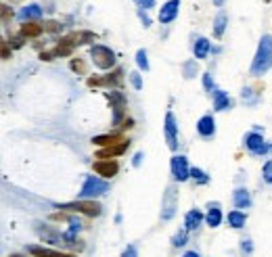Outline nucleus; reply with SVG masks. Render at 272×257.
I'll list each match as a JSON object with an SVG mask.
<instances>
[{
    "label": "nucleus",
    "mask_w": 272,
    "mask_h": 257,
    "mask_svg": "<svg viewBox=\"0 0 272 257\" xmlns=\"http://www.w3.org/2000/svg\"><path fill=\"white\" fill-rule=\"evenodd\" d=\"M272 67V36H264L258 44V52L251 63V73L262 75Z\"/></svg>",
    "instance_id": "f257e3e1"
},
{
    "label": "nucleus",
    "mask_w": 272,
    "mask_h": 257,
    "mask_svg": "<svg viewBox=\"0 0 272 257\" xmlns=\"http://www.w3.org/2000/svg\"><path fill=\"white\" fill-rule=\"evenodd\" d=\"M59 209H63V211H77V213H84L88 217H97V215H100V211H103V207H100L97 201H90V199L74 201V203H63V205H59Z\"/></svg>",
    "instance_id": "f03ea898"
},
{
    "label": "nucleus",
    "mask_w": 272,
    "mask_h": 257,
    "mask_svg": "<svg viewBox=\"0 0 272 257\" xmlns=\"http://www.w3.org/2000/svg\"><path fill=\"white\" fill-rule=\"evenodd\" d=\"M90 57L92 63H95L99 69H111L115 65V54L111 48H107L103 44H95L90 48Z\"/></svg>",
    "instance_id": "7ed1b4c3"
},
{
    "label": "nucleus",
    "mask_w": 272,
    "mask_h": 257,
    "mask_svg": "<svg viewBox=\"0 0 272 257\" xmlns=\"http://www.w3.org/2000/svg\"><path fill=\"white\" fill-rule=\"evenodd\" d=\"M107 190H109V184L105 180H100V178H97V176H90V178H86V182H84V186H82L80 197L95 201V197H100V194H105Z\"/></svg>",
    "instance_id": "20e7f679"
},
{
    "label": "nucleus",
    "mask_w": 272,
    "mask_h": 257,
    "mask_svg": "<svg viewBox=\"0 0 272 257\" xmlns=\"http://www.w3.org/2000/svg\"><path fill=\"white\" fill-rule=\"evenodd\" d=\"M172 174H174V180H178V182L189 180L191 169H189V163H186V157H182V155L172 157Z\"/></svg>",
    "instance_id": "39448f33"
},
{
    "label": "nucleus",
    "mask_w": 272,
    "mask_h": 257,
    "mask_svg": "<svg viewBox=\"0 0 272 257\" xmlns=\"http://www.w3.org/2000/svg\"><path fill=\"white\" fill-rule=\"evenodd\" d=\"M107 98L111 100V107H113V111H115L113 121L120 123L122 117H124V107H126V98H124V94H122V92H118V90H111V92L107 94Z\"/></svg>",
    "instance_id": "423d86ee"
},
{
    "label": "nucleus",
    "mask_w": 272,
    "mask_h": 257,
    "mask_svg": "<svg viewBox=\"0 0 272 257\" xmlns=\"http://www.w3.org/2000/svg\"><path fill=\"white\" fill-rule=\"evenodd\" d=\"M166 140H168L170 151H176V146H178V134H176V119H174V113L172 111L166 113Z\"/></svg>",
    "instance_id": "0eeeda50"
},
{
    "label": "nucleus",
    "mask_w": 272,
    "mask_h": 257,
    "mask_svg": "<svg viewBox=\"0 0 272 257\" xmlns=\"http://www.w3.org/2000/svg\"><path fill=\"white\" fill-rule=\"evenodd\" d=\"M178 9H180V0H168L159 11V21L161 23H172L178 17Z\"/></svg>",
    "instance_id": "6e6552de"
},
{
    "label": "nucleus",
    "mask_w": 272,
    "mask_h": 257,
    "mask_svg": "<svg viewBox=\"0 0 272 257\" xmlns=\"http://www.w3.org/2000/svg\"><path fill=\"white\" fill-rule=\"evenodd\" d=\"M95 171L103 178H113L120 171V165H118V161H111V159H99L95 163Z\"/></svg>",
    "instance_id": "1a4fd4ad"
},
{
    "label": "nucleus",
    "mask_w": 272,
    "mask_h": 257,
    "mask_svg": "<svg viewBox=\"0 0 272 257\" xmlns=\"http://www.w3.org/2000/svg\"><path fill=\"white\" fill-rule=\"evenodd\" d=\"M245 146H247V149H249L253 155H264V153L268 151V146H266V142H264L262 134H255V132H251V134L245 136Z\"/></svg>",
    "instance_id": "9d476101"
},
{
    "label": "nucleus",
    "mask_w": 272,
    "mask_h": 257,
    "mask_svg": "<svg viewBox=\"0 0 272 257\" xmlns=\"http://www.w3.org/2000/svg\"><path fill=\"white\" fill-rule=\"evenodd\" d=\"M128 146H130V140H124V142L120 144H113V146H105V149H100L95 157L99 159H111V157H120V155H124L128 151Z\"/></svg>",
    "instance_id": "9b49d317"
},
{
    "label": "nucleus",
    "mask_w": 272,
    "mask_h": 257,
    "mask_svg": "<svg viewBox=\"0 0 272 257\" xmlns=\"http://www.w3.org/2000/svg\"><path fill=\"white\" fill-rule=\"evenodd\" d=\"M27 251L29 255H34V257H75L74 253H63V251H54V249H44V247H27Z\"/></svg>",
    "instance_id": "f8f14e48"
},
{
    "label": "nucleus",
    "mask_w": 272,
    "mask_h": 257,
    "mask_svg": "<svg viewBox=\"0 0 272 257\" xmlns=\"http://www.w3.org/2000/svg\"><path fill=\"white\" fill-rule=\"evenodd\" d=\"M197 132H199L201 136H214V132H216V121H214L212 115H203V117L199 119Z\"/></svg>",
    "instance_id": "ddd939ff"
},
{
    "label": "nucleus",
    "mask_w": 272,
    "mask_h": 257,
    "mask_svg": "<svg viewBox=\"0 0 272 257\" xmlns=\"http://www.w3.org/2000/svg\"><path fill=\"white\" fill-rule=\"evenodd\" d=\"M42 32H44V25H40V23H34V21L23 23L21 29H19L21 38H38Z\"/></svg>",
    "instance_id": "4468645a"
},
{
    "label": "nucleus",
    "mask_w": 272,
    "mask_h": 257,
    "mask_svg": "<svg viewBox=\"0 0 272 257\" xmlns=\"http://www.w3.org/2000/svg\"><path fill=\"white\" fill-rule=\"evenodd\" d=\"M124 138L122 134H107V136H95L92 138V142H95L97 146H100V149H105V146H113V144H120L124 142Z\"/></svg>",
    "instance_id": "2eb2a0df"
},
{
    "label": "nucleus",
    "mask_w": 272,
    "mask_h": 257,
    "mask_svg": "<svg viewBox=\"0 0 272 257\" xmlns=\"http://www.w3.org/2000/svg\"><path fill=\"white\" fill-rule=\"evenodd\" d=\"M201 220H203V213H201L199 209H191L184 217V230H197Z\"/></svg>",
    "instance_id": "dca6fc26"
},
{
    "label": "nucleus",
    "mask_w": 272,
    "mask_h": 257,
    "mask_svg": "<svg viewBox=\"0 0 272 257\" xmlns=\"http://www.w3.org/2000/svg\"><path fill=\"white\" fill-rule=\"evenodd\" d=\"M74 48H75V44L69 40V36H65V38H61L57 48H54V57H69V54L74 52Z\"/></svg>",
    "instance_id": "f3484780"
},
{
    "label": "nucleus",
    "mask_w": 272,
    "mask_h": 257,
    "mask_svg": "<svg viewBox=\"0 0 272 257\" xmlns=\"http://www.w3.org/2000/svg\"><path fill=\"white\" fill-rule=\"evenodd\" d=\"M209 48H212V44H209V40H205V38H197L195 44H193V52H195L197 59H205L209 54Z\"/></svg>",
    "instance_id": "a211bd4d"
},
{
    "label": "nucleus",
    "mask_w": 272,
    "mask_h": 257,
    "mask_svg": "<svg viewBox=\"0 0 272 257\" xmlns=\"http://www.w3.org/2000/svg\"><path fill=\"white\" fill-rule=\"evenodd\" d=\"M42 17V9L38 4H29V6H23L21 13H19V19L23 21H29V19H40Z\"/></svg>",
    "instance_id": "6ab92c4d"
},
{
    "label": "nucleus",
    "mask_w": 272,
    "mask_h": 257,
    "mask_svg": "<svg viewBox=\"0 0 272 257\" xmlns=\"http://www.w3.org/2000/svg\"><path fill=\"white\" fill-rule=\"evenodd\" d=\"M232 201H235V207L243 209V207H249L251 205V197L249 192H247L245 188H237L235 190V197H232Z\"/></svg>",
    "instance_id": "aec40b11"
},
{
    "label": "nucleus",
    "mask_w": 272,
    "mask_h": 257,
    "mask_svg": "<svg viewBox=\"0 0 272 257\" xmlns=\"http://www.w3.org/2000/svg\"><path fill=\"white\" fill-rule=\"evenodd\" d=\"M226 107H230V98L226 92H222V90H216L214 92V109L216 111H224Z\"/></svg>",
    "instance_id": "412c9836"
},
{
    "label": "nucleus",
    "mask_w": 272,
    "mask_h": 257,
    "mask_svg": "<svg viewBox=\"0 0 272 257\" xmlns=\"http://www.w3.org/2000/svg\"><path fill=\"white\" fill-rule=\"evenodd\" d=\"M207 224L212 226V228H218V226L222 224V211L218 207H209V211H207Z\"/></svg>",
    "instance_id": "4be33fe9"
},
{
    "label": "nucleus",
    "mask_w": 272,
    "mask_h": 257,
    "mask_svg": "<svg viewBox=\"0 0 272 257\" xmlns=\"http://www.w3.org/2000/svg\"><path fill=\"white\" fill-rule=\"evenodd\" d=\"M226 21H228L226 15H224V13H218V17H216V21H214V36H216V38H222L224 27H226Z\"/></svg>",
    "instance_id": "5701e85b"
},
{
    "label": "nucleus",
    "mask_w": 272,
    "mask_h": 257,
    "mask_svg": "<svg viewBox=\"0 0 272 257\" xmlns=\"http://www.w3.org/2000/svg\"><path fill=\"white\" fill-rule=\"evenodd\" d=\"M228 224L232 228H243L245 226V213L243 211H230L228 213Z\"/></svg>",
    "instance_id": "b1692460"
},
{
    "label": "nucleus",
    "mask_w": 272,
    "mask_h": 257,
    "mask_svg": "<svg viewBox=\"0 0 272 257\" xmlns=\"http://www.w3.org/2000/svg\"><path fill=\"white\" fill-rule=\"evenodd\" d=\"M92 38H95V36H92L90 32H74V34H69V40H72L75 46L88 42V40H92Z\"/></svg>",
    "instance_id": "393cba45"
},
{
    "label": "nucleus",
    "mask_w": 272,
    "mask_h": 257,
    "mask_svg": "<svg viewBox=\"0 0 272 257\" xmlns=\"http://www.w3.org/2000/svg\"><path fill=\"white\" fill-rule=\"evenodd\" d=\"M122 77H124V71H122V69H115L113 73H109L105 77V86H120L122 84Z\"/></svg>",
    "instance_id": "a878e982"
},
{
    "label": "nucleus",
    "mask_w": 272,
    "mask_h": 257,
    "mask_svg": "<svg viewBox=\"0 0 272 257\" xmlns=\"http://www.w3.org/2000/svg\"><path fill=\"white\" fill-rule=\"evenodd\" d=\"M136 63H138V67H141V69H145V71L149 69V61H147V52H145L143 48L136 52Z\"/></svg>",
    "instance_id": "bb28decb"
},
{
    "label": "nucleus",
    "mask_w": 272,
    "mask_h": 257,
    "mask_svg": "<svg viewBox=\"0 0 272 257\" xmlns=\"http://www.w3.org/2000/svg\"><path fill=\"white\" fill-rule=\"evenodd\" d=\"M262 176H264V180H266L268 184H272V159L264 163V169H262Z\"/></svg>",
    "instance_id": "cd10ccee"
},
{
    "label": "nucleus",
    "mask_w": 272,
    "mask_h": 257,
    "mask_svg": "<svg viewBox=\"0 0 272 257\" xmlns=\"http://www.w3.org/2000/svg\"><path fill=\"white\" fill-rule=\"evenodd\" d=\"M191 178H195L199 184H205V182H207V176H205L199 167H193V169H191Z\"/></svg>",
    "instance_id": "c85d7f7f"
},
{
    "label": "nucleus",
    "mask_w": 272,
    "mask_h": 257,
    "mask_svg": "<svg viewBox=\"0 0 272 257\" xmlns=\"http://www.w3.org/2000/svg\"><path fill=\"white\" fill-rule=\"evenodd\" d=\"M72 69L75 73H86V63H84L82 59H74L72 61Z\"/></svg>",
    "instance_id": "c756f323"
},
{
    "label": "nucleus",
    "mask_w": 272,
    "mask_h": 257,
    "mask_svg": "<svg viewBox=\"0 0 272 257\" xmlns=\"http://www.w3.org/2000/svg\"><path fill=\"white\" fill-rule=\"evenodd\" d=\"M44 29H46V32H50V34H54V32H59V29H61V23H57V21H46L44 23Z\"/></svg>",
    "instance_id": "7c9ffc66"
},
{
    "label": "nucleus",
    "mask_w": 272,
    "mask_h": 257,
    "mask_svg": "<svg viewBox=\"0 0 272 257\" xmlns=\"http://www.w3.org/2000/svg\"><path fill=\"white\" fill-rule=\"evenodd\" d=\"M186 232H189V230H182V232H178V234L174 236V245L176 247H182L186 243Z\"/></svg>",
    "instance_id": "2f4dec72"
},
{
    "label": "nucleus",
    "mask_w": 272,
    "mask_h": 257,
    "mask_svg": "<svg viewBox=\"0 0 272 257\" xmlns=\"http://www.w3.org/2000/svg\"><path fill=\"white\" fill-rule=\"evenodd\" d=\"M130 80H132V84H134V88H136V90H141V88H143L141 73H130Z\"/></svg>",
    "instance_id": "473e14b6"
},
{
    "label": "nucleus",
    "mask_w": 272,
    "mask_h": 257,
    "mask_svg": "<svg viewBox=\"0 0 272 257\" xmlns=\"http://www.w3.org/2000/svg\"><path fill=\"white\" fill-rule=\"evenodd\" d=\"M11 17H13V11H11L6 4H2V21H4V23H9Z\"/></svg>",
    "instance_id": "72a5a7b5"
},
{
    "label": "nucleus",
    "mask_w": 272,
    "mask_h": 257,
    "mask_svg": "<svg viewBox=\"0 0 272 257\" xmlns=\"http://www.w3.org/2000/svg\"><path fill=\"white\" fill-rule=\"evenodd\" d=\"M203 84H205V88H207L209 92H212V90L216 92V88H214V80H212V75H209V73L203 75Z\"/></svg>",
    "instance_id": "f704fd0d"
},
{
    "label": "nucleus",
    "mask_w": 272,
    "mask_h": 257,
    "mask_svg": "<svg viewBox=\"0 0 272 257\" xmlns=\"http://www.w3.org/2000/svg\"><path fill=\"white\" fill-rule=\"evenodd\" d=\"M138 6H143V9H153L155 6V0H134Z\"/></svg>",
    "instance_id": "c9c22d12"
},
{
    "label": "nucleus",
    "mask_w": 272,
    "mask_h": 257,
    "mask_svg": "<svg viewBox=\"0 0 272 257\" xmlns=\"http://www.w3.org/2000/svg\"><path fill=\"white\" fill-rule=\"evenodd\" d=\"M2 59H11V46H9V42L6 40H2Z\"/></svg>",
    "instance_id": "e433bc0d"
},
{
    "label": "nucleus",
    "mask_w": 272,
    "mask_h": 257,
    "mask_svg": "<svg viewBox=\"0 0 272 257\" xmlns=\"http://www.w3.org/2000/svg\"><path fill=\"white\" fill-rule=\"evenodd\" d=\"M124 257H136V249L130 245V247L126 249V251H124Z\"/></svg>",
    "instance_id": "4c0bfd02"
},
{
    "label": "nucleus",
    "mask_w": 272,
    "mask_h": 257,
    "mask_svg": "<svg viewBox=\"0 0 272 257\" xmlns=\"http://www.w3.org/2000/svg\"><path fill=\"white\" fill-rule=\"evenodd\" d=\"M40 59L42 61H52L54 59V52H40Z\"/></svg>",
    "instance_id": "58836bf2"
},
{
    "label": "nucleus",
    "mask_w": 272,
    "mask_h": 257,
    "mask_svg": "<svg viewBox=\"0 0 272 257\" xmlns=\"http://www.w3.org/2000/svg\"><path fill=\"white\" fill-rule=\"evenodd\" d=\"M182 257H199V253L197 251H189V253H184Z\"/></svg>",
    "instance_id": "ea45409f"
},
{
    "label": "nucleus",
    "mask_w": 272,
    "mask_h": 257,
    "mask_svg": "<svg viewBox=\"0 0 272 257\" xmlns=\"http://www.w3.org/2000/svg\"><path fill=\"white\" fill-rule=\"evenodd\" d=\"M124 126H126V128H132V126H134V121H132V119H126V121H124Z\"/></svg>",
    "instance_id": "a19ab883"
},
{
    "label": "nucleus",
    "mask_w": 272,
    "mask_h": 257,
    "mask_svg": "<svg viewBox=\"0 0 272 257\" xmlns=\"http://www.w3.org/2000/svg\"><path fill=\"white\" fill-rule=\"evenodd\" d=\"M13 46H17V48L21 46V40H19V38H13Z\"/></svg>",
    "instance_id": "79ce46f5"
},
{
    "label": "nucleus",
    "mask_w": 272,
    "mask_h": 257,
    "mask_svg": "<svg viewBox=\"0 0 272 257\" xmlns=\"http://www.w3.org/2000/svg\"><path fill=\"white\" fill-rule=\"evenodd\" d=\"M222 2H224V0H214V4H216V6H222Z\"/></svg>",
    "instance_id": "37998d69"
},
{
    "label": "nucleus",
    "mask_w": 272,
    "mask_h": 257,
    "mask_svg": "<svg viewBox=\"0 0 272 257\" xmlns=\"http://www.w3.org/2000/svg\"><path fill=\"white\" fill-rule=\"evenodd\" d=\"M11 257H21V255H11Z\"/></svg>",
    "instance_id": "c03bdc74"
}]
</instances>
